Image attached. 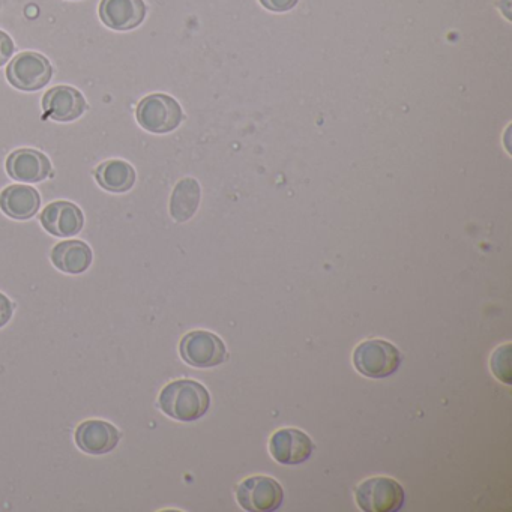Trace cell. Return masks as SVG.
I'll use <instances>...</instances> for the list:
<instances>
[{"label": "cell", "mask_w": 512, "mask_h": 512, "mask_svg": "<svg viewBox=\"0 0 512 512\" xmlns=\"http://www.w3.org/2000/svg\"><path fill=\"white\" fill-rule=\"evenodd\" d=\"M236 499L245 511H277L284 502L283 487L269 476H251L236 488Z\"/></svg>", "instance_id": "obj_6"}, {"label": "cell", "mask_w": 512, "mask_h": 512, "mask_svg": "<svg viewBox=\"0 0 512 512\" xmlns=\"http://www.w3.org/2000/svg\"><path fill=\"white\" fill-rule=\"evenodd\" d=\"M7 172L14 181L37 184L49 178L52 163L43 152L17 149L7 158Z\"/></svg>", "instance_id": "obj_12"}, {"label": "cell", "mask_w": 512, "mask_h": 512, "mask_svg": "<svg viewBox=\"0 0 512 512\" xmlns=\"http://www.w3.org/2000/svg\"><path fill=\"white\" fill-rule=\"evenodd\" d=\"M92 250L83 241H64L52 251V262L65 274H83L92 265Z\"/></svg>", "instance_id": "obj_15"}, {"label": "cell", "mask_w": 512, "mask_h": 512, "mask_svg": "<svg viewBox=\"0 0 512 512\" xmlns=\"http://www.w3.org/2000/svg\"><path fill=\"white\" fill-rule=\"evenodd\" d=\"M95 178L110 193H127L136 184V170L124 160H109L98 166Z\"/></svg>", "instance_id": "obj_16"}, {"label": "cell", "mask_w": 512, "mask_h": 512, "mask_svg": "<svg viewBox=\"0 0 512 512\" xmlns=\"http://www.w3.org/2000/svg\"><path fill=\"white\" fill-rule=\"evenodd\" d=\"M314 443L308 434L298 428H283L271 437L269 451L280 464L295 466L304 463L313 454Z\"/></svg>", "instance_id": "obj_8"}, {"label": "cell", "mask_w": 512, "mask_h": 512, "mask_svg": "<svg viewBox=\"0 0 512 512\" xmlns=\"http://www.w3.org/2000/svg\"><path fill=\"white\" fill-rule=\"evenodd\" d=\"M260 4L274 13H286L296 7L298 0H260Z\"/></svg>", "instance_id": "obj_19"}, {"label": "cell", "mask_w": 512, "mask_h": 512, "mask_svg": "<svg viewBox=\"0 0 512 512\" xmlns=\"http://www.w3.org/2000/svg\"><path fill=\"white\" fill-rule=\"evenodd\" d=\"M146 11L143 0H101L100 19L113 31H131L142 25Z\"/></svg>", "instance_id": "obj_11"}, {"label": "cell", "mask_w": 512, "mask_h": 512, "mask_svg": "<svg viewBox=\"0 0 512 512\" xmlns=\"http://www.w3.org/2000/svg\"><path fill=\"white\" fill-rule=\"evenodd\" d=\"M40 206V193L29 185H11L0 194V209L13 220L25 221L35 217Z\"/></svg>", "instance_id": "obj_14"}, {"label": "cell", "mask_w": 512, "mask_h": 512, "mask_svg": "<svg viewBox=\"0 0 512 512\" xmlns=\"http://www.w3.org/2000/svg\"><path fill=\"white\" fill-rule=\"evenodd\" d=\"M200 197L202 190L196 179L185 178L179 181L170 199V215L173 220L178 223L191 220L199 209Z\"/></svg>", "instance_id": "obj_17"}, {"label": "cell", "mask_w": 512, "mask_h": 512, "mask_svg": "<svg viewBox=\"0 0 512 512\" xmlns=\"http://www.w3.org/2000/svg\"><path fill=\"white\" fill-rule=\"evenodd\" d=\"M16 52L13 38L7 32L0 31V67L7 64Z\"/></svg>", "instance_id": "obj_18"}, {"label": "cell", "mask_w": 512, "mask_h": 512, "mask_svg": "<svg viewBox=\"0 0 512 512\" xmlns=\"http://www.w3.org/2000/svg\"><path fill=\"white\" fill-rule=\"evenodd\" d=\"M85 97L73 86H55L43 97V110L56 122L77 121L86 112Z\"/></svg>", "instance_id": "obj_9"}, {"label": "cell", "mask_w": 512, "mask_h": 512, "mask_svg": "<svg viewBox=\"0 0 512 512\" xmlns=\"http://www.w3.org/2000/svg\"><path fill=\"white\" fill-rule=\"evenodd\" d=\"M14 307L13 302L7 296L0 293V328L7 325L13 317Z\"/></svg>", "instance_id": "obj_20"}, {"label": "cell", "mask_w": 512, "mask_h": 512, "mask_svg": "<svg viewBox=\"0 0 512 512\" xmlns=\"http://www.w3.org/2000/svg\"><path fill=\"white\" fill-rule=\"evenodd\" d=\"M209 406L211 395L208 389L194 380H176L160 394L161 410L176 421H197L206 415Z\"/></svg>", "instance_id": "obj_1"}, {"label": "cell", "mask_w": 512, "mask_h": 512, "mask_svg": "<svg viewBox=\"0 0 512 512\" xmlns=\"http://www.w3.org/2000/svg\"><path fill=\"white\" fill-rule=\"evenodd\" d=\"M179 352L187 364L196 368H211L227 358L226 344L218 335L208 331H193L182 338Z\"/></svg>", "instance_id": "obj_7"}, {"label": "cell", "mask_w": 512, "mask_h": 512, "mask_svg": "<svg viewBox=\"0 0 512 512\" xmlns=\"http://www.w3.org/2000/svg\"><path fill=\"white\" fill-rule=\"evenodd\" d=\"M119 440H121V433L118 428L98 419L83 422L76 431L77 446L86 454H107L116 448Z\"/></svg>", "instance_id": "obj_13"}, {"label": "cell", "mask_w": 512, "mask_h": 512, "mask_svg": "<svg viewBox=\"0 0 512 512\" xmlns=\"http://www.w3.org/2000/svg\"><path fill=\"white\" fill-rule=\"evenodd\" d=\"M356 502L365 512H397L406 502L404 488L386 476L365 479L356 487Z\"/></svg>", "instance_id": "obj_4"}, {"label": "cell", "mask_w": 512, "mask_h": 512, "mask_svg": "<svg viewBox=\"0 0 512 512\" xmlns=\"http://www.w3.org/2000/svg\"><path fill=\"white\" fill-rule=\"evenodd\" d=\"M7 79L19 91H40L53 79V67L49 59L40 53H19L8 64Z\"/></svg>", "instance_id": "obj_5"}, {"label": "cell", "mask_w": 512, "mask_h": 512, "mask_svg": "<svg viewBox=\"0 0 512 512\" xmlns=\"http://www.w3.org/2000/svg\"><path fill=\"white\" fill-rule=\"evenodd\" d=\"M137 122L143 130L154 134L172 133L184 119L181 106L166 94H152L140 101L136 110Z\"/></svg>", "instance_id": "obj_2"}, {"label": "cell", "mask_w": 512, "mask_h": 512, "mask_svg": "<svg viewBox=\"0 0 512 512\" xmlns=\"http://www.w3.org/2000/svg\"><path fill=\"white\" fill-rule=\"evenodd\" d=\"M41 224L50 235L58 238H71L79 235L85 226V217L82 209L71 202L59 200V202L50 203L40 217Z\"/></svg>", "instance_id": "obj_10"}, {"label": "cell", "mask_w": 512, "mask_h": 512, "mask_svg": "<svg viewBox=\"0 0 512 512\" xmlns=\"http://www.w3.org/2000/svg\"><path fill=\"white\" fill-rule=\"evenodd\" d=\"M401 364V353L385 340H367L353 352V365L362 376L383 379L391 376Z\"/></svg>", "instance_id": "obj_3"}]
</instances>
